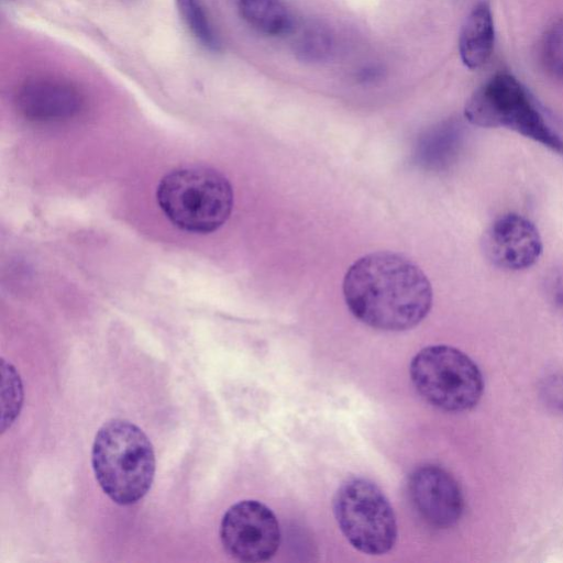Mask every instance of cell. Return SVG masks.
I'll use <instances>...</instances> for the list:
<instances>
[{
	"label": "cell",
	"mask_w": 563,
	"mask_h": 563,
	"mask_svg": "<svg viewBox=\"0 0 563 563\" xmlns=\"http://www.w3.org/2000/svg\"><path fill=\"white\" fill-rule=\"evenodd\" d=\"M411 383L431 406L448 412L474 408L484 391V378L476 363L450 345L420 350L409 366Z\"/></svg>",
	"instance_id": "obj_5"
},
{
	"label": "cell",
	"mask_w": 563,
	"mask_h": 563,
	"mask_svg": "<svg viewBox=\"0 0 563 563\" xmlns=\"http://www.w3.org/2000/svg\"><path fill=\"white\" fill-rule=\"evenodd\" d=\"M244 21L257 32L279 36L292 29V20L282 0H239Z\"/></svg>",
	"instance_id": "obj_12"
},
{
	"label": "cell",
	"mask_w": 563,
	"mask_h": 563,
	"mask_svg": "<svg viewBox=\"0 0 563 563\" xmlns=\"http://www.w3.org/2000/svg\"><path fill=\"white\" fill-rule=\"evenodd\" d=\"M464 117L481 128H505L563 155V135L548 112L512 75L498 73L470 96Z\"/></svg>",
	"instance_id": "obj_4"
},
{
	"label": "cell",
	"mask_w": 563,
	"mask_h": 563,
	"mask_svg": "<svg viewBox=\"0 0 563 563\" xmlns=\"http://www.w3.org/2000/svg\"><path fill=\"white\" fill-rule=\"evenodd\" d=\"M540 53L547 71L563 80V18L544 32Z\"/></svg>",
	"instance_id": "obj_14"
},
{
	"label": "cell",
	"mask_w": 563,
	"mask_h": 563,
	"mask_svg": "<svg viewBox=\"0 0 563 563\" xmlns=\"http://www.w3.org/2000/svg\"><path fill=\"white\" fill-rule=\"evenodd\" d=\"M220 540L227 554L238 561H267L280 543L279 523L266 505L252 499L241 500L223 515Z\"/></svg>",
	"instance_id": "obj_7"
},
{
	"label": "cell",
	"mask_w": 563,
	"mask_h": 563,
	"mask_svg": "<svg viewBox=\"0 0 563 563\" xmlns=\"http://www.w3.org/2000/svg\"><path fill=\"white\" fill-rule=\"evenodd\" d=\"M542 239L536 224L519 213L498 217L484 236V251L499 268L523 271L533 266L542 254Z\"/></svg>",
	"instance_id": "obj_9"
},
{
	"label": "cell",
	"mask_w": 563,
	"mask_h": 563,
	"mask_svg": "<svg viewBox=\"0 0 563 563\" xmlns=\"http://www.w3.org/2000/svg\"><path fill=\"white\" fill-rule=\"evenodd\" d=\"M239 1V0H238Z\"/></svg>",
	"instance_id": "obj_17"
},
{
	"label": "cell",
	"mask_w": 563,
	"mask_h": 563,
	"mask_svg": "<svg viewBox=\"0 0 563 563\" xmlns=\"http://www.w3.org/2000/svg\"><path fill=\"white\" fill-rule=\"evenodd\" d=\"M333 514L341 532L356 550L380 555L394 548L396 516L385 494L372 481L345 479L334 494Z\"/></svg>",
	"instance_id": "obj_6"
},
{
	"label": "cell",
	"mask_w": 563,
	"mask_h": 563,
	"mask_svg": "<svg viewBox=\"0 0 563 563\" xmlns=\"http://www.w3.org/2000/svg\"><path fill=\"white\" fill-rule=\"evenodd\" d=\"M156 198L175 227L197 234L218 230L233 208L229 179L203 165H184L167 173L157 186Z\"/></svg>",
	"instance_id": "obj_3"
},
{
	"label": "cell",
	"mask_w": 563,
	"mask_h": 563,
	"mask_svg": "<svg viewBox=\"0 0 563 563\" xmlns=\"http://www.w3.org/2000/svg\"><path fill=\"white\" fill-rule=\"evenodd\" d=\"M407 494L418 516L433 528H451L463 515L462 490L455 478L439 465L415 468L408 476Z\"/></svg>",
	"instance_id": "obj_8"
},
{
	"label": "cell",
	"mask_w": 563,
	"mask_h": 563,
	"mask_svg": "<svg viewBox=\"0 0 563 563\" xmlns=\"http://www.w3.org/2000/svg\"><path fill=\"white\" fill-rule=\"evenodd\" d=\"M22 114L34 121H60L77 114L82 97L71 84L54 78H36L25 82L16 95Z\"/></svg>",
	"instance_id": "obj_10"
},
{
	"label": "cell",
	"mask_w": 563,
	"mask_h": 563,
	"mask_svg": "<svg viewBox=\"0 0 563 563\" xmlns=\"http://www.w3.org/2000/svg\"><path fill=\"white\" fill-rule=\"evenodd\" d=\"M545 290L554 307L563 312V266L550 273L545 282Z\"/></svg>",
	"instance_id": "obj_16"
},
{
	"label": "cell",
	"mask_w": 563,
	"mask_h": 563,
	"mask_svg": "<svg viewBox=\"0 0 563 563\" xmlns=\"http://www.w3.org/2000/svg\"><path fill=\"white\" fill-rule=\"evenodd\" d=\"M177 10L191 34L207 48L217 51L220 46L217 33L210 23L200 0H175Z\"/></svg>",
	"instance_id": "obj_13"
},
{
	"label": "cell",
	"mask_w": 563,
	"mask_h": 563,
	"mask_svg": "<svg viewBox=\"0 0 563 563\" xmlns=\"http://www.w3.org/2000/svg\"><path fill=\"white\" fill-rule=\"evenodd\" d=\"M495 42L494 21L486 1L476 3L466 15L459 35V53L465 67H483L492 56Z\"/></svg>",
	"instance_id": "obj_11"
},
{
	"label": "cell",
	"mask_w": 563,
	"mask_h": 563,
	"mask_svg": "<svg viewBox=\"0 0 563 563\" xmlns=\"http://www.w3.org/2000/svg\"><path fill=\"white\" fill-rule=\"evenodd\" d=\"M541 396L549 407L563 412V373H554L544 378Z\"/></svg>",
	"instance_id": "obj_15"
},
{
	"label": "cell",
	"mask_w": 563,
	"mask_h": 563,
	"mask_svg": "<svg viewBox=\"0 0 563 563\" xmlns=\"http://www.w3.org/2000/svg\"><path fill=\"white\" fill-rule=\"evenodd\" d=\"M343 296L351 313L382 331L418 325L432 307V287L421 268L406 256L378 251L357 258L346 271Z\"/></svg>",
	"instance_id": "obj_1"
},
{
	"label": "cell",
	"mask_w": 563,
	"mask_h": 563,
	"mask_svg": "<svg viewBox=\"0 0 563 563\" xmlns=\"http://www.w3.org/2000/svg\"><path fill=\"white\" fill-rule=\"evenodd\" d=\"M91 463L102 490L122 506L142 499L154 479L153 445L146 434L128 420L111 419L99 428Z\"/></svg>",
	"instance_id": "obj_2"
}]
</instances>
